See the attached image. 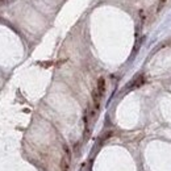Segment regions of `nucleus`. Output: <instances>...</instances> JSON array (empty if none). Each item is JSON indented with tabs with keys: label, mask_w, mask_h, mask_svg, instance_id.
<instances>
[{
	"label": "nucleus",
	"mask_w": 171,
	"mask_h": 171,
	"mask_svg": "<svg viewBox=\"0 0 171 171\" xmlns=\"http://www.w3.org/2000/svg\"><path fill=\"white\" fill-rule=\"evenodd\" d=\"M144 83H145V76H144V75H139L138 78H136L133 82H132L130 86H129V88H130V89L138 88V87H141Z\"/></svg>",
	"instance_id": "obj_1"
},
{
	"label": "nucleus",
	"mask_w": 171,
	"mask_h": 171,
	"mask_svg": "<svg viewBox=\"0 0 171 171\" xmlns=\"http://www.w3.org/2000/svg\"><path fill=\"white\" fill-rule=\"evenodd\" d=\"M96 89H97V92H99L100 96H103V95H104V92H105V79L103 78V76H101V78L97 79Z\"/></svg>",
	"instance_id": "obj_2"
},
{
	"label": "nucleus",
	"mask_w": 171,
	"mask_h": 171,
	"mask_svg": "<svg viewBox=\"0 0 171 171\" xmlns=\"http://www.w3.org/2000/svg\"><path fill=\"white\" fill-rule=\"evenodd\" d=\"M100 99H101V96L99 95L97 89L94 88V91H92V100H94V104H95L96 109H99V107H100Z\"/></svg>",
	"instance_id": "obj_3"
},
{
	"label": "nucleus",
	"mask_w": 171,
	"mask_h": 171,
	"mask_svg": "<svg viewBox=\"0 0 171 171\" xmlns=\"http://www.w3.org/2000/svg\"><path fill=\"white\" fill-rule=\"evenodd\" d=\"M61 171H70V159L67 157L61 162Z\"/></svg>",
	"instance_id": "obj_4"
},
{
	"label": "nucleus",
	"mask_w": 171,
	"mask_h": 171,
	"mask_svg": "<svg viewBox=\"0 0 171 171\" xmlns=\"http://www.w3.org/2000/svg\"><path fill=\"white\" fill-rule=\"evenodd\" d=\"M16 0H0V7L1 5H9V4H13Z\"/></svg>",
	"instance_id": "obj_5"
},
{
	"label": "nucleus",
	"mask_w": 171,
	"mask_h": 171,
	"mask_svg": "<svg viewBox=\"0 0 171 171\" xmlns=\"http://www.w3.org/2000/svg\"><path fill=\"white\" fill-rule=\"evenodd\" d=\"M165 1H166V0H159V4L163 5V4H165Z\"/></svg>",
	"instance_id": "obj_6"
}]
</instances>
